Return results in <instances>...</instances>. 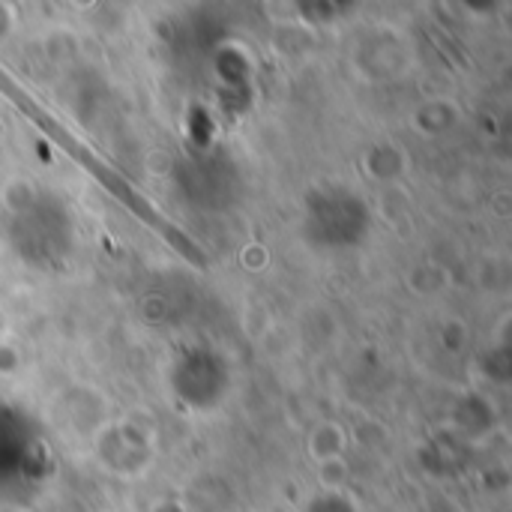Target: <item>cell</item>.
<instances>
[{
    "instance_id": "cell-1",
    "label": "cell",
    "mask_w": 512,
    "mask_h": 512,
    "mask_svg": "<svg viewBox=\"0 0 512 512\" xmlns=\"http://www.w3.org/2000/svg\"><path fill=\"white\" fill-rule=\"evenodd\" d=\"M0 90H3L6 96H12V99H15V102L24 108V114H27L30 120H36V123H39V126H42V129H45V132L54 138V141H57V144H63V147H66V150H69V153H72V156L81 162V165H87V168H90V171H93V174H96V177H99V180H102V183H105V186H108V189H111V192L120 198V201H123V204H129V210H132L138 219H144V222H147L153 231H159V234H162V237H165L171 246H177V249H180V252L189 258V261H195V264H204L201 252H198V249H195V246H192V243H189L183 234H180V231H174V228H171V225H168V222H165V219H162V216H159V213H156V210H153V207L144 201V198H141V195H135V192H132V186H129V183H123V180H120V177H117V174L108 168V165L96 162V156H93V153H90L84 144H78V141L72 138V132H69L63 123H57V120H54V117H51V114H48V111H45L39 102H33L27 93H21V90H18V84H15L12 78H6L3 72H0Z\"/></svg>"
}]
</instances>
